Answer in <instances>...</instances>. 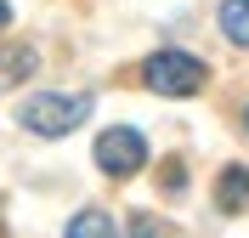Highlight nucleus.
Returning a JSON list of instances; mask_svg holds the SVG:
<instances>
[{
    "instance_id": "nucleus-1",
    "label": "nucleus",
    "mask_w": 249,
    "mask_h": 238,
    "mask_svg": "<svg viewBox=\"0 0 249 238\" xmlns=\"http://www.w3.org/2000/svg\"><path fill=\"white\" fill-rule=\"evenodd\" d=\"M91 113V96H68V91H40L17 108V125L34 130V136H68L74 125H85Z\"/></svg>"
},
{
    "instance_id": "nucleus-2",
    "label": "nucleus",
    "mask_w": 249,
    "mask_h": 238,
    "mask_svg": "<svg viewBox=\"0 0 249 238\" xmlns=\"http://www.w3.org/2000/svg\"><path fill=\"white\" fill-rule=\"evenodd\" d=\"M142 79H147V91H159V96H193L204 85V63L193 51H153L147 68H142Z\"/></svg>"
},
{
    "instance_id": "nucleus-3",
    "label": "nucleus",
    "mask_w": 249,
    "mask_h": 238,
    "mask_svg": "<svg viewBox=\"0 0 249 238\" xmlns=\"http://www.w3.org/2000/svg\"><path fill=\"white\" fill-rule=\"evenodd\" d=\"M142 159H147L142 130L113 125V130H102V136H96V165H102L108 176H136V170H142Z\"/></svg>"
},
{
    "instance_id": "nucleus-4",
    "label": "nucleus",
    "mask_w": 249,
    "mask_h": 238,
    "mask_svg": "<svg viewBox=\"0 0 249 238\" xmlns=\"http://www.w3.org/2000/svg\"><path fill=\"white\" fill-rule=\"evenodd\" d=\"M215 204L227 210V216H238V210H249V170L244 165H227L215 182Z\"/></svg>"
},
{
    "instance_id": "nucleus-5",
    "label": "nucleus",
    "mask_w": 249,
    "mask_h": 238,
    "mask_svg": "<svg viewBox=\"0 0 249 238\" xmlns=\"http://www.w3.org/2000/svg\"><path fill=\"white\" fill-rule=\"evenodd\" d=\"M34 68H40V63H34V51H29V46H0V91L23 85Z\"/></svg>"
},
{
    "instance_id": "nucleus-6",
    "label": "nucleus",
    "mask_w": 249,
    "mask_h": 238,
    "mask_svg": "<svg viewBox=\"0 0 249 238\" xmlns=\"http://www.w3.org/2000/svg\"><path fill=\"white\" fill-rule=\"evenodd\" d=\"M68 238H119L108 210H79L74 221H68Z\"/></svg>"
},
{
    "instance_id": "nucleus-7",
    "label": "nucleus",
    "mask_w": 249,
    "mask_h": 238,
    "mask_svg": "<svg viewBox=\"0 0 249 238\" xmlns=\"http://www.w3.org/2000/svg\"><path fill=\"white\" fill-rule=\"evenodd\" d=\"M221 34L232 46H249V0H221Z\"/></svg>"
},
{
    "instance_id": "nucleus-8",
    "label": "nucleus",
    "mask_w": 249,
    "mask_h": 238,
    "mask_svg": "<svg viewBox=\"0 0 249 238\" xmlns=\"http://www.w3.org/2000/svg\"><path fill=\"white\" fill-rule=\"evenodd\" d=\"M130 238H176V227L159 221V216H136V221H130Z\"/></svg>"
},
{
    "instance_id": "nucleus-9",
    "label": "nucleus",
    "mask_w": 249,
    "mask_h": 238,
    "mask_svg": "<svg viewBox=\"0 0 249 238\" xmlns=\"http://www.w3.org/2000/svg\"><path fill=\"white\" fill-rule=\"evenodd\" d=\"M6 23H12V6H6V0H0V29H6Z\"/></svg>"
},
{
    "instance_id": "nucleus-10",
    "label": "nucleus",
    "mask_w": 249,
    "mask_h": 238,
    "mask_svg": "<svg viewBox=\"0 0 249 238\" xmlns=\"http://www.w3.org/2000/svg\"><path fill=\"white\" fill-rule=\"evenodd\" d=\"M0 238H6V233H0Z\"/></svg>"
},
{
    "instance_id": "nucleus-11",
    "label": "nucleus",
    "mask_w": 249,
    "mask_h": 238,
    "mask_svg": "<svg viewBox=\"0 0 249 238\" xmlns=\"http://www.w3.org/2000/svg\"><path fill=\"white\" fill-rule=\"evenodd\" d=\"M244 119H249V113H244Z\"/></svg>"
}]
</instances>
